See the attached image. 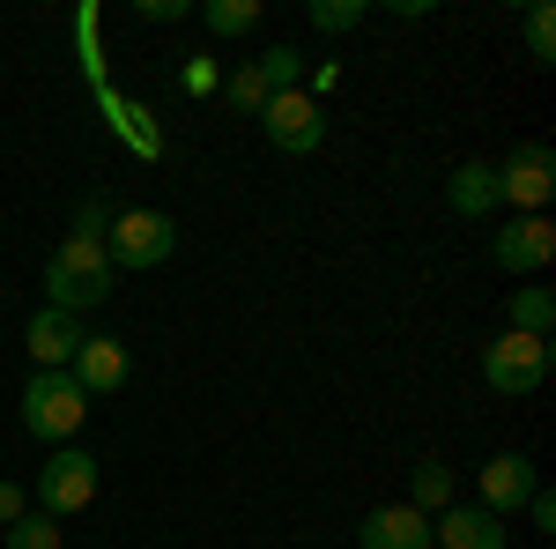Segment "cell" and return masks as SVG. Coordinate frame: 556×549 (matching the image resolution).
I'll return each mask as SVG.
<instances>
[{
	"instance_id": "cell-1",
	"label": "cell",
	"mask_w": 556,
	"mask_h": 549,
	"mask_svg": "<svg viewBox=\"0 0 556 549\" xmlns=\"http://www.w3.org/2000/svg\"><path fill=\"white\" fill-rule=\"evenodd\" d=\"M104 297H112V260H104V246H89V238L52 246V260H45V304H52V312L83 320Z\"/></svg>"
},
{
	"instance_id": "cell-2",
	"label": "cell",
	"mask_w": 556,
	"mask_h": 549,
	"mask_svg": "<svg viewBox=\"0 0 556 549\" xmlns=\"http://www.w3.org/2000/svg\"><path fill=\"white\" fill-rule=\"evenodd\" d=\"M89 423V394L67 372H30V386H23V431L30 438H45V446H67L75 431Z\"/></svg>"
},
{
	"instance_id": "cell-3",
	"label": "cell",
	"mask_w": 556,
	"mask_h": 549,
	"mask_svg": "<svg viewBox=\"0 0 556 549\" xmlns=\"http://www.w3.org/2000/svg\"><path fill=\"white\" fill-rule=\"evenodd\" d=\"M178 253V223L156 209H127L112 215V230H104V260H112V275L134 267V275H149V267H164Z\"/></svg>"
},
{
	"instance_id": "cell-4",
	"label": "cell",
	"mask_w": 556,
	"mask_h": 549,
	"mask_svg": "<svg viewBox=\"0 0 556 549\" xmlns=\"http://www.w3.org/2000/svg\"><path fill=\"white\" fill-rule=\"evenodd\" d=\"M490 178H497V201H513L519 215H542L556 194V157L549 141H519L505 164H490Z\"/></svg>"
},
{
	"instance_id": "cell-5",
	"label": "cell",
	"mask_w": 556,
	"mask_h": 549,
	"mask_svg": "<svg viewBox=\"0 0 556 549\" xmlns=\"http://www.w3.org/2000/svg\"><path fill=\"white\" fill-rule=\"evenodd\" d=\"M482 379H490V394H534V386L549 379V341L505 327V335L482 349Z\"/></svg>"
},
{
	"instance_id": "cell-6",
	"label": "cell",
	"mask_w": 556,
	"mask_h": 549,
	"mask_svg": "<svg viewBox=\"0 0 556 549\" xmlns=\"http://www.w3.org/2000/svg\"><path fill=\"white\" fill-rule=\"evenodd\" d=\"M83 506H97V453L60 446V453L38 467V512L67 520V512H83Z\"/></svg>"
},
{
	"instance_id": "cell-7",
	"label": "cell",
	"mask_w": 556,
	"mask_h": 549,
	"mask_svg": "<svg viewBox=\"0 0 556 549\" xmlns=\"http://www.w3.org/2000/svg\"><path fill=\"white\" fill-rule=\"evenodd\" d=\"M260 127H267V141H275L282 157H312V149L327 141V112H319L304 89H282V97L260 104Z\"/></svg>"
},
{
	"instance_id": "cell-8",
	"label": "cell",
	"mask_w": 556,
	"mask_h": 549,
	"mask_svg": "<svg viewBox=\"0 0 556 549\" xmlns=\"http://www.w3.org/2000/svg\"><path fill=\"white\" fill-rule=\"evenodd\" d=\"M490 260H497L505 275H534V267H549V260H556L549 215H513V223L490 238Z\"/></svg>"
},
{
	"instance_id": "cell-9",
	"label": "cell",
	"mask_w": 556,
	"mask_h": 549,
	"mask_svg": "<svg viewBox=\"0 0 556 549\" xmlns=\"http://www.w3.org/2000/svg\"><path fill=\"white\" fill-rule=\"evenodd\" d=\"M475 490H482V512L513 520V512H527V498L542 490V475H534V461H527V453H497V461H482Z\"/></svg>"
},
{
	"instance_id": "cell-10",
	"label": "cell",
	"mask_w": 556,
	"mask_h": 549,
	"mask_svg": "<svg viewBox=\"0 0 556 549\" xmlns=\"http://www.w3.org/2000/svg\"><path fill=\"white\" fill-rule=\"evenodd\" d=\"M505 542H513V520H497L482 506H445L430 520V549H505Z\"/></svg>"
},
{
	"instance_id": "cell-11",
	"label": "cell",
	"mask_w": 556,
	"mask_h": 549,
	"mask_svg": "<svg viewBox=\"0 0 556 549\" xmlns=\"http://www.w3.org/2000/svg\"><path fill=\"white\" fill-rule=\"evenodd\" d=\"M356 549H430V512H416L408 498L401 506H371L356 520Z\"/></svg>"
},
{
	"instance_id": "cell-12",
	"label": "cell",
	"mask_w": 556,
	"mask_h": 549,
	"mask_svg": "<svg viewBox=\"0 0 556 549\" xmlns=\"http://www.w3.org/2000/svg\"><path fill=\"white\" fill-rule=\"evenodd\" d=\"M134 372L127 341L119 335H83V349H75V364H67V379L83 386V394H119Z\"/></svg>"
},
{
	"instance_id": "cell-13",
	"label": "cell",
	"mask_w": 556,
	"mask_h": 549,
	"mask_svg": "<svg viewBox=\"0 0 556 549\" xmlns=\"http://www.w3.org/2000/svg\"><path fill=\"white\" fill-rule=\"evenodd\" d=\"M23 349L38 357V372H67L75 364V349H83V320H67V312H30V327H23Z\"/></svg>"
},
{
	"instance_id": "cell-14",
	"label": "cell",
	"mask_w": 556,
	"mask_h": 549,
	"mask_svg": "<svg viewBox=\"0 0 556 549\" xmlns=\"http://www.w3.org/2000/svg\"><path fill=\"white\" fill-rule=\"evenodd\" d=\"M445 201H453V215H490L497 209V178H490V164H453V178H445Z\"/></svg>"
},
{
	"instance_id": "cell-15",
	"label": "cell",
	"mask_w": 556,
	"mask_h": 549,
	"mask_svg": "<svg viewBox=\"0 0 556 549\" xmlns=\"http://www.w3.org/2000/svg\"><path fill=\"white\" fill-rule=\"evenodd\" d=\"M408 506L438 520V512L453 506V467L445 461H416V475H408Z\"/></svg>"
},
{
	"instance_id": "cell-16",
	"label": "cell",
	"mask_w": 556,
	"mask_h": 549,
	"mask_svg": "<svg viewBox=\"0 0 556 549\" xmlns=\"http://www.w3.org/2000/svg\"><path fill=\"white\" fill-rule=\"evenodd\" d=\"M549 327H556V297L542 290V283L513 290V335H542V341H549Z\"/></svg>"
},
{
	"instance_id": "cell-17",
	"label": "cell",
	"mask_w": 556,
	"mask_h": 549,
	"mask_svg": "<svg viewBox=\"0 0 556 549\" xmlns=\"http://www.w3.org/2000/svg\"><path fill=\"white\" fill-rule=\"evenodd\" d=\"M253 75L267 83V97H282V89H298V75H304V52L298 45H267L253 60Z\"/></svg>"
},
{
	"instance_id": "cell-18",
	"label": "cell",
	"mask_w": 556,
	"mask_h": 549,
	"mask_svg": "<svg viewBox=\"0 0 556 549\" xmlns=\"http://www.w3.org/2000/svg\"><path fill=\"white\" fill-rule=\"evenodd\" d=\"M201 23H208L215 38H245V30H260V0H208Z\"/></svg>"
},
{
	"instance_id": "cell-19",
	"label": "cell",
	"mask_w": 556,
	"mask_h": 549,
	"mask_svg": "<svg viewBox=\"0 0 556 549\" xmlns=\"http://www.w3.org/2000/svg\"><path fill=\"white\" fill-rule=\"evenodd\" d=\"M527 60H534V67H556V8L549 0L527 8Z\"/></svg>"
},
{
	"instance_id": "cell-20",
	"label": "cell",
	"mask_w": 556,
	"mask_h": 549,
	"mask_svg": "<svg viewBox=\"0 0 556 549\" xmlns=\"http://www.w3.org/2000/svg\"><path fill=\"white\" fill-rule=\"evenodd\" d=\"M304 15H312V30H327V38H342V30H356V23H364L371 8H364V0H312Z\"/></svg>"
},
{
	"instance_id": "cell-21",
	"label": "cell",
	"mask_w": 556,
	"mask_h": 549,
	"mask_svg": "<svg viewBox=\"0 0 556 549\" xmlns=\"http://www.w3.org/2000/svg\"><path fill=\"white\" fill-rule=\"evenodd\" d=\"M223 104H230V112H245V120H260V104H267V83L253 75V60H245V67L223 83Z\"/></svg>"
},
{
	"instance_id": "cell-22",
	"label": "cell",
	"mask_w": 556,
	"mask_h": 549,
	"mask_svg": "<svg viewBox=\"0 0 556 549\" xmlns=\"http://www.w3.org/2000/svg\"><path fill=\"white\" fill-rule=\"evenodd\" d=\"M8 549H60V520H52V512H23V520L8 527Z\"/></svg>"
},
{
	"instance_id": "cell-23",
	"label": "cell",
	"mask_w": 556,
	"mask_h": 549,
	"mask_svg": "<svg viewBox=\"0 0 556 549\" xmlns=\"http://www.w3.org/2000/svg\"><path fill=\"white\" fill-rule=\"evenodd\" d=\"M112 120H119V134H127L141 157H164V134L149 127V112H134V104H119V97H112Z\"/></svg>"
},
{
	"instance_id": "cell-24",
	"label": "cell",
	"mask_w": 556,
	"mask_h": 549,
	"mask_svg": "<svg viewBox=\"0 0 556 549\" xmlns=\"http://www.w3.org/2000/svg\"><path fill=\"white\" fill-rule=\"evenodd\" d=\"M75 45H83V75L104 89V38H97V8H83V15H75Z\"/></svg>"
},
{
	"instance_id": "cell-25",
	"label": "cell",
	"mask_w": 556,
	"mask_h": 549,
	"mask_svg": "<svg viewBox=\"0 0 556 549\" xmlns=\"http://www.w3.org/2000/svg\"><path fill=\"white\" fill-rule=\"evenodd\" d=\"M104 230H112V201H104V194H89L83 209H75V238H89V246H104Z\"/></svg>"
},
{
	"instance_id": "cell-26",
	"label": "cell",
	"mask_w": 556,
	"mask_h": 549,
	"mask_svg": "<svg viewBox=\"0 0 556 549\" xmlns=\"http://www.w3.org/2000/svg\"><path fill=\"white\" fill-rule=\"evenodd\" d=\"M178 89H186V97H208V89H215V67H208V60H186V67H178Z\"/></svg>"
},
{
	"instance_id": "cell-27",
	"label": "cell",
	"mask_w": 556,
	"mask_h": 549,
	"mask_svg": "<svg viewBox=\"0 0 556 549\" xmlns=\"http://www.w3.org/2000/svg\"><path fill=\"white\" fill-rule=\"evenodd\" d=\"M30 512V498H23V483H0V527H15Z\"/></svg>"
},
{
	"instance_id": "cell-28",
	"label": "cell",
	"mask_w": 556,
	"mask_h": 549,
	"mask_svg": "<svg viewBox=\"0 0 556 549\" xmlns=\"http://www.w3.org/2000/svg\"><path fill=\"white\" fill-rule=\"evenodd\" d=\"M141 15H149V23H178V15H193V8H186V0H141Z\"/></svg>"
},
{
	"instance_id": "cell-29",
	"label": "cell",
	"mask_w": 556,
	"mask_h": 549,
	"mask_svg": "<svg viewBox=\"0 0 556 549\" xmlns=\"http://www.w3.org/2000/svg\"><path fill=\"white\" fill-rule=\"evenodd\" d=\"M342 83V67H334V60H319V67H312V89H304V97H312V104H319V97H327V89Z\"/></svg>"
},
{
	"instance_id": "cell-30",
	"label": "cell",
	"mask_w": 556,
	"mask_h": 549,
	"mask_svg": "<svg viewBox=\"0 0 556 549\" xmlns=\"http://www.w3.org/2000/svg\"><path fill=\"white\" fill-rule=\"evenodd\" d=\"M527 520H534L542 535H549V527H556V506H549V490H534V498H527Z\"/></svg>"
}]
</instances>
